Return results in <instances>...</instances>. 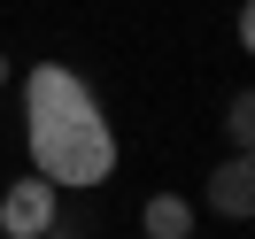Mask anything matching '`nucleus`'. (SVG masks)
<instances>
[{
	"label": "nucleus",
	"mask_w": 255,
	"mask_h": 239,
	"mask_svg": "<svg viewBox=\"0 0 255 239\" xmlns=\"http://www.w3.org/2000/svg\"><path fill=\"white\" fill-rule=\"evenodd\" d=\"M23 108H31V170L47 177L54 193H85L116 170V131L101 116V100L70 78L62 62H39L23 78Z\"/></svg>",
	"instance_id": "nucleus-1"
},
{
	"label": "nucleus",
	"mask_w": 255,
	"mask_h": 239,
	"mask_svg": "<svg viewBox=\"0 0 255 239\" xmlns=\"http://www.w3.org/2000/svg\"><path fill=\"white\" fill-rule=\"evenodd\" d=\"M39 232H54V185L31 170L0 193V239H39Z\"/></svg>",
	"instance_id": "nucleus-2"
},
{
	"label": "nucleus",
	"mask_w": 255,
	"mask_h": 239,
	"mask_svg": "<svg viewBox=\"0 0 255 239\" xmlns=\"http://www.w3.org/2000/svg\"><path fill=\"white\" fill-rule=\"evenodd\" d=\"M209 208L217 216H255V162L248 155H224L209 170Z\"/></svg>",
	"instance_id": "nucleus-3"
},
{
	"label": "nucleus",
	"mask_w": 255,
	"mask_h": 239,
	"mask_svg": "<svg viewBox=\"0 0 255 239\" xmlns=\"http://www.w3.org/2000/svg\"><path fill=\"white\" fill-rule=\"evenodd\" d=\"M139 224H147V239H193V201L186 193H155L139 208Z\"/></svg>",
	"instance_id": "nucleus-4"
},
{
	"label": "nucleus",
	"mask_w": 255,
	"mask_h": 239,
	"mask_svg": "<svg viewBox=\"0 0 255 239\" xmlns=\"http://www.w3.org/2000/svg\"><path fill=\"white\" fill-rule=\"evenodd\" d=\"M224 139H232V155H248V139H255V100L248 93L224 100Z\"/></svg>",
	"instance_id": "nucleus-5"
},
{
	"label": "nucleus",
	"mask_w": 255,
	"mask_h": 239,
	"mask_svg": "<svg viewBox=\"0 0 255 239\" xmlns=\"http://www.w3.org/2000/svg\"><path fill=\"white\" fill-rule=\"evenodd\" d=\"M0 85H8V54H0Z\"/></svg>",
	"instance_id": "nucleus-6"
},
{
	"label": "nucleus",
	"mask_w": 255,
	"mask_h": 239,
	"mask_svg": "<svg viewBox=\"0 0 255 239\" xmlns=\"http://www.w3.org/2000/svg\"><path fill=\"white\" fill-rule=\"evenodd\" d=\"M39 239H70V232H39Z\"/></svg>",
	"instance_id": "nucleus-7"
}]
</instances>
